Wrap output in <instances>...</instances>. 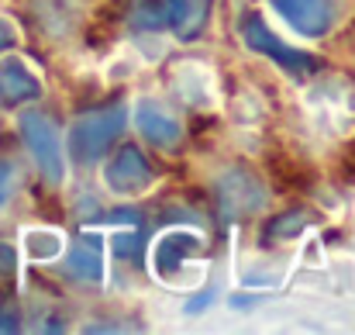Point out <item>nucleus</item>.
Here are the masks:
<instances>
[{
  "label": "nucleus",
  "instance_id": "15",
  "mask_svg": "<svg viewBox=\"0 0 355 335\" xmlns=\"http://www.w3.org/2000/svg\"><path fill=\"white\" fill-rule=\"evenodd\" d=\"M304 228H307V215L286 211V215H279V218L269 222V238H293V235H300Z\"/></svg>",
  "mask_w": 355,
  "mask_h": 335
},
{
  "label": "nucleus",
  "instance_id": "17",
  "mask_svg": "<svg viewBox=\"0 0 355 335\" xmlns=\"http://www.w3.org/2000/svg\"><path fill=\"white\" fill-rule=\"evenodd\" d=\"M14 270H17V252L7 242H0V284H7L14 277Z\"/></svg>",
  "mask_w": 355,
  "mask_h": 335
},
{
  "label": "nucleus",
  "instance_id": "8",
  "mask_svg": "<svg viewBox=\"0 0 355 335\" xmlns=\"http://www.w3.org/2000/svg\"><path fill=\"white\" fill-rule=\"evenodd\" d=\"M135 124H138L141 138H145L148 145H155V149H173V145L183 138L180 117L169 111L166 104H159V101H138Z\"/></svg>",
  "mask_w": 355,
  "mask_h": 335
},
{
  "label": "nucleus",
  "instance_id": "16",
  "mask_svg": "<svg viewBox=\"0 0 355 335\" xmlns=\"http://www.w3.org/2000/svg\"><path fill=\"white\" fill-rule=\"evenodd\" d=\"M114 252L128 256V259H138L141 256V235L138 231H118L114 235Z\"/></svg>",
  "mask_w": 355,
  "mask_h": 335
},
{
  "label": "nucleus",
  "instance_id": "18",
  "mask_svg": "<svg viewBox=\"0 0 355 335\" xmlns=\"http://www.w3.org/2000/svg\"><path fill=\"white\" fill-rule=\"evenodd\" d=\"M14 42H17V28H14L7 17H0V52H7Z\"/></svg>",
  "mask_w": 355,
  "mask_h": 335
},
{
  "label": "nucleus",
  "instance_id": "7",
  "mask_svg": "<svg viewBox=\"0 0 355 335\" xmlns=\"http://www.w3.org/2000/svg\"><path fill=\"white\" fill-rule=\"evenodd\" d=\"M269 3L304 38H321L331 28V0H269Z\"/></svg>",
  "mask_w": 355,
  "mask_h": 335
},
{
  "label": "nucleus",
  "instance_id": "11",
  "mask_svg": "<svg viewBox=\"0 0 355 335\" xmlns=\"http://www.w3.org/2000/svg\"><path fill=\"white\" fill-rule=\"evenodd\" d=\"M173 83H176V90H180V97H183L187 104H193V108H214L218 90H214V76H211L207 66L183 63V66H176Z\"/></svg>",
  "mask_w": 355,
  "mask_h": 335
},
{
  "label": "nucleus",
  "instance_id": "10",
  "mask_svg": "<svg viewBox=\"0 0 355 335\" xmlns=\"http://www.w3.org/2000/svg\"><path fill=\"white\" fill-rule=\"evenodd\" d=\"M162 3H166V24L176 31L180 42H193L207 28L214 7V0H162Z\"/></svg>",
  "mask_w": 355,
  "mask_h": 335
},
{
  "label": "nucleus",
  "instance_id": "13",
  "mask_svg": "<svg viewBox=\"0 0 355 335\" xmlns=\"http://www.w3.org/2000/svg\"><path fill=\"white\" fill-rule=\"evenodd\" d=\"M21 245H24V256L31 263H52V259H59L66 252V238L55 228H28Z\"/></svg>",
  "mask_w": 355,
  "mask_h": 335
},
{
  "label": "nucleus",
  "instance_id": "4",
  "mask_svg": "<svg viewBox=\"0 0 355 335\" xmlns=\"http://www.w3.org/2000/svg\"><path fill=\"white\" fill-rule=\"evenodd\" d=\"M241 38H245V45L252 49V52H259V56H266V59H272L283 73H290V76H311V73H318L321 70V63L314 59V56H307V52H300V49H293V45H286L259 14H248L245 17V24H241Z\"/></svg>",
  "mask_w": 355,
  "mask_h": 335
},
{
  "label": "nucleus",
  "instance_id": "14",
  "mask_svg": "<svg viewBox=\"0 0 355 335\" xmlns=\"http://www.w3.org/2000/svg\"><path fill=\"white\" fill-rule=\"evenodd\" d=\"M135 24L138 28H148V31L166 28V3L162 0H141L135 7Z\"/></svg>",
  "mask_w": 355,
  "mask_h": 335
},
{
  "label": "nucleus",
  "instance_id": "6",
  "mask_svg": "<svg viewBox=\"0 0 355 335\" xmlns=\"http://www.w3.org/2000/svg\"><path fill=\"white\" fill-rule=\"evenodd\" d=\"M266 187L245 173V170H225L218 177V204L228 218H248V215H259L266 208Z\"/></svg>",
  "mask_w": 355,
  "mask_h": 335
},
{
  "label": "nucleus",
  "instance_id": "1",
  "mask_svg": "<svg viewBox=\"0 0 355 335\" xmlns=\"http://www.w3.org/2000/svg\"><path fill=\"white\" fill-rule=\"evenodd\" d=\"M124 128H128V111L121 104L97 108V111H87L83 117H76L73 128H69V156H73V163L90 166L101 156H107V149L118 142Z\"/></svg>",
  "mask_w": 355,
  "mask_h": 335
},
{
  "label": "nucleus",
  "instance_id": "19",
  "mask_svg": "<svg viewBox=\"0 0 355 335\" xmlns=\"http://www.w3.org/2000/svg\"><path fill=\"white\" fill-rule=\"evenodd\" d=\"M7 194H10V166L0 163V204L7 201Z\"/></svg>",
  "mask_w": 355,
  "mask_h": 335
},
{
  "label": "nucleus",
  "instance_id": "2",
  "mask_svg": "<svg viewBox=\"0 0 355 335\" xmlns=\"http://www.w3.org/2000/svg\"><path fill=\"white\" fill-rule=\"evenodd\" d=\"M200 245H204V238L187 228H173V231L159 235L152 245V273L169 287H183V291L197 287L200 266H193V256L200 252Z\"/></svg>",
  "mask_w": 355,
  "mask_h": 335
},
{
  "label": "nucleus",
  "instance_id": "12",
  "mask_svg": "<svg viewBox=\"0 0 355 335\" xmlns=\"http://www.w3.org/2000/svg\"><path fill=\"white\" fill-rule=\"evenodd\" d=\"M62 256H66V273L69 277H76L83 284H101L104 280V252H101V245L80 242V245H73Z\"/></svg>",
  "mask_w": 355,
  "mask_h": 335
},
{
  "label": "nucleus",
  "instance_id": "9",
  "mask_svg": "<svg viewBox=\"0 0 355 335\" xmlns=\"http://www.w3.org/2000/svg\"><path fill=\"white\" fill-rule=\"evenodd\" d=\"M38 97H42L38 73L17 56L3 59L0 63V104L3 108H17V104H35Z\"/></svg>",
  "mask_w": 355,
  "mask_h": 335
},
{
  "label": "nucleus",
  "instance_id": "5",
  "mask_svg": "<svg viewBox=\"0 0 355 335\" xmlns=\"http://www.w3.org/2000/svg\"><path fill=\"white\" fill-rule=\"evenodd\" d=\"M104 187L114 197H138V194H145L152 187V166H148V159L135 145L118 149L107 159V166H104Z\"/></svg>",
  "mask_w": 355,
  "mask_h": 335
},
{
  "label": "nucleus",
  "instance_id": "3",
  "mask_svg": "<svg viewBox=\"0 0 355 335\" xmlns=\"http://www.w3.org/2000/svg\"><path fill=\"white\" fill-rule=\"evenodd\" d=\"M21 138H24V145H28V152H31L38 173H42L52 187H59V183L66 180V163H69V156L62 152V138H59L55 124H52L45 114L28 111V114H21Z\"/></svg>",
  "mask_w": 355,
  "mask_h": 335
}]
</instances>
